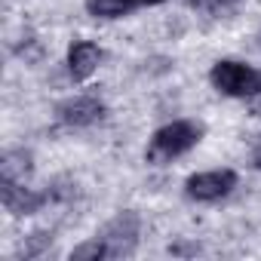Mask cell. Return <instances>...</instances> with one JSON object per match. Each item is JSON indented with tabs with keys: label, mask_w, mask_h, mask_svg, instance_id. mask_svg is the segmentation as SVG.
<instances>
[{
	"label": "cell",
	"mask_w": 261,
	"mask_h": 261,
	"mask_svg": "<svg viewBox=\"0 0 261 261\" xmlns=\"http://www.w3.org/2000/svg\"><path fill=\"white\" fill-rule=\"evenodd\" d=\"M188 4H191L194 10H221V7L230 4V0H188Z\"/></svg>",
	"instance_id": "4fadbf2b"
},
{
	"label": "cell",
	"mask_w": 261,
	"mask_h": 261,
	"mask_svg": "<svg viewBox=\"0 0 261 261\" xmlns=\"http://www.w3.org/2000/svg\"><path fill=\"white\" fill-rule=\"evenodd\" d=\"M0 200H4V209L16 218L34 215L43 206H49L46 191H34V188H28V181H10V178H0Z\"/></svg>",
	"instance_id": "8992f818"
},
{
	"label": "cell",
	"mask_w": 261,
	"mask_h": 261,
	"mask_svg": "<svg viewBox=\"0 0 261 261\" xmlns=\"http://www.w3.org/2000/svg\"><path fill=\"white\" fill-rule=\"evenodd\" d=\"M209 83L215 86V92L246 101L249 95H255L261 89V71L246 62H237V59H218L209 71Z\"/></svg>",
	"instance_id": "7a4b0ae2"
},
{
	"label": "cell",
	"mask_w": 261,
	"mask_h": 261,
	"mask_svg": "<svg viewBox=\"0 0 261 261\" xmlns=\"http://www.w3.org/2000/svg\"><path fill=\"white\" fill-rule=\"evenodd\" d=\"M252 166H255V169L261 172V145H258V148L252 151Z\"/></svg>",
	"instance_id": "9a60e30c"
},
{
	"label": "cell",
	"mask_w": 261,
	"mask_h": 261,
	"mask_svg": "<svg viewBox=\"0 0 261 261\" xmlns=\"http://www.w3.org/2000/svg\"><path fill=\"white\" fill-rule=\"evenodd\" d=\"M136 7H139V0H86V13L92 19H105V22L123 19V16L133 13Z\"/></svg>",
	"instance_id": "9c48e42d"
},
{
	"label": "cell",
	"mask_w": 261,
	"mask_h": 261,
	"mask_svg": "<svg viewBox=\"0 0 261 261\" xmlns=\"http://www.w3.org/2000/svg\"><path fill=\"white\" fill-rule=\"evenodd\" d=\"M200 243H169V255H200Z\"/></svg>",
	"instance_id": "7c38bea8"
},
{
	"label": "cell",
	"mask_w": 261,
	"mask_h": 261,
	"mask_svg": "<svg viewBox=\"0 0 261 261\" xmlns=\"http://www.w3.org/2000/svg\"><path fill=\"white\" fill-rule=\"evenodd\" d=\"M246 108H249V114H252V117H261V89H258L255 95H249V98H246Z\"/></svg>",
	"instance_id": "5bb4252c"
},
{
	"label": "cell",
	"mask_w": 261,
	"mask_h": 261,
	"mask_svg": "<svg viewBox=\"0 0 261 261\" xmlns=\"http://www.w3.org/2000/svg\"><path fill=\"white\" fill-rule=\"evenodd\" d=\"M98 237L105 240L111 258H129V255L136 252V246H139V237H142V218H139V212H136V209L117 212V215L98 230Z\"/></svg>",
	"instance_id": "3957f363"
},
{
	"label": "cell",
	"mask_w": 261,
	"mask_h": 261,
	"mask_svg": "<svg viewBox=\"0 0 261 261\" xmlns=\"http://www.w3.org/2000/svg\"><path fill=\"white\" fill-rule=\"evenodd\" d=\"M240 185V175L233 169H206L185 178V197L194 203H218Z\"/></svg>",
	"instance_id": "277c9868"
},
{
	"label": "cell",
	"mask_w": 261,
	"mask_h": 261,
	"mask_svg": "<svg viewBox=\"0 0 261 261\" xmlns=\"http://www.w3.org/2000/svg\"><path fill=\"white\" fill-rule=\"evenodd\" d=\"M258 40H261V37H258Z\"/></svg>",
	"instance_id": "e0dca14e"
},
{
	"label": "cell",
	"mask_w": 261,
	"mask_h": 261,
	"mask_svg": "<svg viewBox=\"0 0 261 261\" xmlns=\"http://www.w3.org/2000/svg\"><path fill=\"white\" fill-rule=\"evenodd\" d=\"M105 114H108V105H105L98 95H71V98H65V101L56 105L59 123L74 126V129L95 126V123L105 120Z\"/></svg>",
	"instance_id": "5b68a950"
},
{
	"label": "cell",
	"mask_w": 261,
	"mask_h": 261,
	"mask_svg": "<svg viewBox=\"0 0 261 261\" xmlns=\"http://www.w3.org/2000/svg\"><path fill=\"white\" fill-rule=\"evenodd\" d=\"M71 261H111V255H108L105 240L95 233L92 240H86V243H80V246L71 249Z\"/></svg>",
	"instance_id": "30bf717a"
},
{
	"label": "cell",
	"mask_w": 261,
	"mask_h": 261,
	"mask_svg": "<svg viewBox=\"0 0 261 261\" xmlns=\"http://www.w3.org/2000/svg\"><path fill=\"white\" fill-rule=\"evenodd\" d=\"M160 4H169V0H139V7H160Z\"/></svg>",
	"instance_id": "2e32d148"
},
{
	"label": "cell",
	"mask_w": 261,
	"mask_h": 261,
	"mask_svg": "<svg viewBox=\"0 0 261 261\" xmlns=\"http://www.w3.org/2000/svg\"><path fill=\"white\" fill-rule=\"evenodd\" d=\"M206 136V126L200 120H172L166 126H160L157 133L151 136L148 142V151H145V160L148 163H169L175 157H185L188 151H194Z\"/></svg>",
	"instance_id": "6da1fadb"
},
{
	"label": "cell",
	"mask_w": 261,
	"mask_h": 261,
	"mask_svg": "<svg viewBox=\"0 0 261 261\" xmlns=\"http://www.w3.org/2000/svg\"><path fill=\"white\" fill-rule=\"evenodd\" d=\"M34 172V157L25 148H13L0 157V178H10V181H28Z\"/></svg>",
	"instance_id": "ba28073f"
},
{
	"label": "cell",
	"mask_w": 261,
	"mask_h": 261,
	"mask_svg": "<svg viewBox=\"0 0 261 261\" xmlns=\"http://www.w3.org/2000/svg\"><path fill=\"white\" fill-rule=\"evenodd\" d=\"M101 59H105V53H101V46H98L95 40H74V43L68 46V59H65L71 80H74V83L89 80V77L98 71Z\"/></svg>",
	"instance_id": "52a82bcc"
},
{
	"label": "cell",
	"mask_w": 261,
	"mask_h": 261,
	"mask_svg": "<svg viewBox=\"0 0 261 261\" xmlns=\"http://www.w3.org/2000/svg\"><path fill=\"white\" fill-rule=\"evenodd\" d=\"M49 246H53V230H34V233H28V237L22 240L19 255H22V258H40Z\"/></svg>",
	"instance_id": "8fae6325"
}]
</instances>
